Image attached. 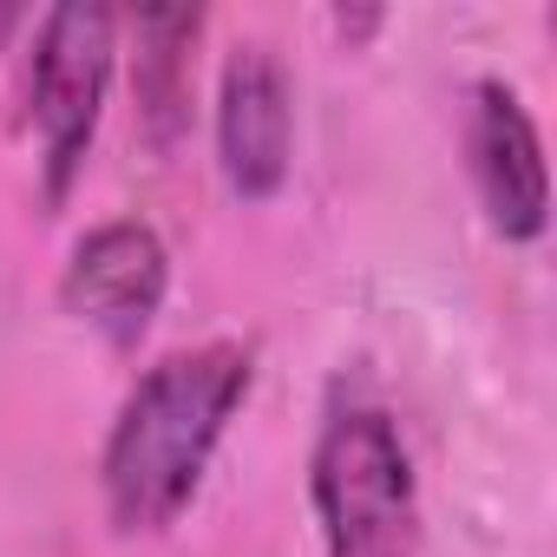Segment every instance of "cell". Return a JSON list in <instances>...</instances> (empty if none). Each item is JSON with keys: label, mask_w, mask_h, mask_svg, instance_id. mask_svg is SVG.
<instances>
[{"label": "cell", "mask_w": 557, "mask_h": 557, "mask_svg": "<svg viewBox=\"0 0 557 557\" xmlns=\"http://www.w3.org/2000/svg\"><path fill=\"white\" fill-rule=\"evenodd\" d=\"M459 151L472 197L505 243H537L550 230V164L531 106L505 79H472L466 86V119H459Z\"/></svg>", "instance_id": "obj_5"}, {"label": "cell", "mask_w": 557, "mask_h": 557, "mask_svg": "<svg viewBox=\"0 0 557 557\" xmlns=\"http://www.w3.org/2000/svg\"><path fill=\"white\" fill-rule=\"evenodd\" d=\"M387 27V8H335V34L342 40H368Z\"/></svg>", "instance_id": "obj_8"}, {"label": "cell", "mask_w": 557, "mask_h": 557, "mask_svg": "<svg viewBox=\"0 0 557 557\" xmlns=\"http://www.w3.org/2000/svg\"><path fill=\"white\" fill-rule=\"evenodd\" d=\"M203 34L197 8H145L132 14V119L138 138L158 151H177V138L190 132V47Z\"/></svg>", "instance_id": "obj_7"}, {"label": "cell", "mask_w": 557, "mask_h": 557, "mask_svg": "<svg viewBox=\"0 0 557 557\" xmlns=\"http://www.w3.org/2000/svg\"><path fill=\"white\" fill-rule=\"evenodd\" d=\"M171 296V249L145 216L92 223L60 262V309L106 348L132 355Z\"/></svg>", "instance_id": "obj_4"}, {"label": "cell", "mask_w": 557, "mask_h": 557, "mask_svg": "<svg viewBox=\"0 0 557 557\" xmlns=\"http://www.w3.org/2000/svg\"><path fill=\"white\" fill-rule=\"evenodd\" d=\"M256 387V355L243 342H197L158 355L119 400L99 446V498L119 537L171 531Z\"/></svg>", "instance_id": "obj_1"}, {"label": "cell", "mask_w": 557, "mask_h": 557, "mask_svg": "<svg viewBox=\"0 0 557 557\" xmlns=\"http://www.w3.org/2000/svg\"><path fill=\"white\" fill-rule=\"evenodd\" d=\"M309 505L322 531V557H420V472L400 440V420L342 394L309 453Z\"/></svg>", "instance_id": "obj_2"}, {"label": "cell", "mask_w": 557, "mask_h": 557, "mask_svg": "<svg viewBox=\"0 0 557 557\" xmlns=\"http://www.w3.org/2000/svg\"><path fill=\"white\" fill-rule=\"evenodd\" d=\"M296 164V79L269 40H236L216 73V171L243 203H269Z\"/></svg>", "instance_id": "obj_6"}, {"label": "cell", "mask_w": 557, "mask_h": 557, "mask_svg": "<svg viewBox=\"0 0 557 557\" xmlns=\"http://www.w3.org/2000/svg\"><path fill=\"white\" fill-rule=\"evenodd\" d=\"M119 73V14L99 0H60L34 21L27 125L40 138V197L60 210L99 138V112Z\"/></svg>", "instance_id": "obj_3"}]
</instances>
